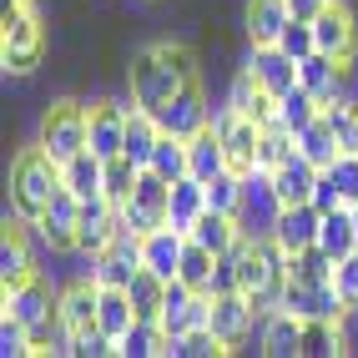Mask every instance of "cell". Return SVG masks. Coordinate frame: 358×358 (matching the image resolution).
Segmentation results:
<instances>
[{
  "instance_id": "obj_1",
  "label": "cell",
  "mask_w": 358,
  "mask_h": 358,
  "mask_svg": "<svg viewBox=\"0 0 358 358\" xmlns=\"http://www.w3.org/2000/svg\"><path fill=\"white\" fill-rule=\"evenodd\" d=\"M56 192H61V166L41 147L15 152V162H10V212H15V222L36 227Z\"/></svg>"
},
{
  "instance_id": "obj_2",
  "label": "cell",
  "mask_w": 358,
  "mask_h": 358,
  "mask_svg": "<svg viewBox=\"0 0 358 358\" xmlns=\"http://www.w3.org/2000/svg\"><path fill=\"white\" fill-rule=\"evenodd\" d=\"M36 147L51 157L56 166H66L76 152H86V147H91V106H81V101H56L51 111H45V122H41Z\"/></svg>"
},
{
  "instance_id": "obj_3",
  "label": "cell",
  "mask_w": 358,
  "mask_h": 358,
  "mask_svg": "<svg viewBox=\"0 0 358 358\" xmlns=\"http://www.w3.org/2000/svg\"><path fill=\"white\" fill-rule=\"evenodd\" d=\"M127 86H131V106H141V111H152V116H157V111H162L166 101H172L187 81H182L166 61H162L157 45H141V51H131Z\"/></svg>"
},
{
  "instance_id": "obj_4",
  "label": "cell",
  "mask_w": 358,
  "mask_h": 358,
  "mask_svg": "<svg viewBox=\"0 0 358 358\" xmlns=\"http://www.w3.org/2000/svg\"><path fill=\"white\" fill-rule=\"evenodd\" d=\"M41 51H45V31H41V20H36L31 6L20 10V15H10V20H0V66H6L10 76L36 71L41 66Z\"/></svg>"
},
{
  "instance_id": "obj_5",
  "label": "cell",
  "mask_w": 358,
  "mask_h": 358,
  "mask_svg": "<svg viewBox=\"0 0 358 358\" xmlns=\"http://www.w3.org/2000/svg\"><path fill=\"white\" fill-rule=\"evenodd\" d=\"M212 127H217L222 147H227L232 172L252 177V172H257V147H262V122H252V116H237L232 106H222V111H212Z\"/></svg>"
},
{
  "instance_id": "obj_6",
  "label": "cell",
  "mask_w": 358,
  "mask_h": 358,
  "mask_svg": "<svg viewBox=\"0 0 358 358\" xmlns=\"http://www.w3.org/2000/svg\"><path fill=\"white\" fill-rule=\"evenodd\" d=\"M257 323V308L248 303V293H212V318L207 328L217 333V343L232 353L237 343H248V333Z\"/></svg>"
},
{
  "instance_id": "obj_7",
  "label": "cell",
  "mask_w": 358,
  "mask_h": 358,
  "mask_svg": "<svg viewBox=\"0 0 358 358\" xmlns=\"http://www.w3.org/2000/svg\"><path fill=\"white\" fill-rule=\"evenodd\" d=\"M282 308H288V313H298V318H338V323H343V313H353L333 282H303V278H288Z\"/></svg>"
},
{
  "instance_id": "obj_8",
  "label": "cell",
  "mask_w": 358,
  "mask_h": 358,
  "mask_svg": "<svg viewBox=\"0 0 358 358\" xmlns=\"http://www.w3.org/2000/svg\"><path fill=\"white\" fill-rule=\"evenodd\" d=\"M313 41H318V51L323 56H333V61H353V51H358V26H353V15H348V6H338V0H328V6L313 15Z\"/></svg>"
},
{
  "instance_id": "obj_9",
  "label": "cell",
  "mask_w": 358,
  "mask_h": 358,
  "mask_svg": "<svg viewBox=\"0 0 358 358\" xmlns=\"http://www.w3.org/2000/svg\"><path fill=\"white\" fill-rule=\"evenodd\" d=\"M76 222H81V197L61 182V192L41 212L36 232H41V243H51V252H76Z\"/></svg>"
},
{
  "instance_id": "obj_10",
  "label": "cell",
  "mask_w": 358,
  "mask_h": 358,
  "mask_svg": "<svg viewBox=\"0 0 358 358\" xmlns=\"http://www.w3.org/2000/svg\"><path fill=\"white\" fill-rule=\"evenodd\" d=\"M136 273H141V237L136 232H116V243L101 257H91V278L101 288H131Z\"/></svg>"
},
{
  "instance_id": "obj_11",
  "label": "cell",
  "mask_w": 358,
  "mask_h": 358,
  "mask_svg": "<svg viewBox=\"0 0 358 358\" xmlns=\"http://www.w3.org/2000/svg\"><path fill=\"white\" fill-rule=\"evenodd\" d=\"M157 122H162V131H172V136H197L202 127H212V111H207V96H202V81H187L172 101H166L162 111H157Z\"/></svg>"
},
{
  "instance_id": "obj_12",
  "label": "cell",
  "mask_w": 358,
  "mask_h": 358,
  "mask_svg": "<svg viewBox=\"0 0 358 358\" xmlns=\"http://www.w3.org/2000/svg\"><path fill=\"white\" fill-rule=\"evenodd\" d=\"M248 71L257 76V86L268 91V96H288V91L298 86V61L282 51V45H252Z\"/></svg>"
},
{
  "instance_id": "obj_13",
  "label": "cell",
  "mask_w": 358,
  "mask_h": 358,
  "mask_svg": "<svg viewBox=\"0 0 358 358\" xmlns=\"http://www.w3.org/2000/svg\"><path fill=\"white\" fill-rule=\"evenodd\" d=\"M343 81H348V66H343V61H333V56H323V51H313V56H303V61H298V86H303V91H313L318 106L338 101V96H343Z\"/></svg>"
},
{
  "instance_id": "obj_14",
  "label": "cell",
  "mask_w": 358,
  "mask_h": 358,
  "mask_svg": "<svg viewBox=\"0 0 358 358\" xmlns=\"http://www.w3.org/2000/svg\"><path fill=\"white\" fill-rule=\"evenodd\" d=\"M182 252H187V232H177L172 222H162L157 232L141 237V268H152V273H157V278H166V282L177 278Z\"/></svg>"
},
{
  "instance_id": "obj_15",
  "label": "cell",
  "mask_w": 358,
  "mask_h": 358,
  "mask_svg": "<svg viewBox=\"0 0 358 358\" xmlns=\"http://www.w3.org/2000/svg\"><path fill=\"white\" fill-rule=\"evenodd\" d=\"M318 172L323 166H313L298 147H293V157L278 166V172H268L273 177V192H278V202L282 207H298V202H313V187H318Z\"/></svg>"
},
{
  "instance_id": "obj_16",
  "label": "cell",
  "mask_w": 358,
  "mask_h": 358,
  "mask_svg": "<svg viewBox=\"0 0 358 358\" xmlns=\"http://www.w3.org/2000/svg\"><path fill=\"white\" fill-rule=\"evenodd\" d=\"M96 308H101V282L96 278H81L71 288H61V323L71 328V338L96 328Z\"/></svg>"
},
{
  "instance_id": "obj_17",
  "label": "cell",
  "mask_w": 358,
  "mask_h": 358,
  "mask_svg": "<svg viewBox=\"0 0 358 358\" xmlns=\"http://www.w3.org/2000/svg\"><path fill=\"white\" fill-rule=\"evenodd\" d=\"M318 222H323V212L313 202H298V207H282L278 212V222H273V237L288 252H303V248H313L318 243Z\"/></svg>"
},
{
  "instance_id": "obj_18",
  "label": "cell",
  "mask_w": 358,
  "mask_h": 358,
  "mask_svg": "<svg viewBox=\"0 0 358 358\" xmlns=\"http://www.w3.org/2000/svg\"><path fill=\"white\" fill-rule=\"evenodd\" d=\"M127 106H116V101H96L91 106V152L96 157H122L127 147Z\"/></svg>"
},
{
  "instance_id": "obj_19",
  "label": "cell",
  "mask_w": 358,
  "mask_h": 358,
  "mask_svg": "<svg viewBox=\"0 0 358 358\" xmlns=\"http://www.w3.org/2000/svg\"><path fill=\"white\" fill-rule=\"evenodd\" d=\"M227 147H222V136L217 127H202L197 136H187V177H197V182H212L217 172H227Z\"/></svg>"
},
{
  "instance_id": "obj_20",
  "label": "cell",
  "mask_w": 358,
  "mask_h": 358,
  "mask_svg": "<svg viewBox=\"0 0 358 358\" xmlns=\"http://www.w3.org/2000/svg\"><path fill=\"white\" fill-rule=\"evenodd\" d=\"M227 106L237 111V116H252V122H262V127H273V116H278V96H268V91L257 86V76L243 66L232 76V91H227Z\"/></svg>"
},
{
  "instance_id": "obj_21",
  "label": "cell",
  "mask_w": 358,
  "mask_h": 358,
  "mask_svg": "<svg viewBox=\"0 0 358 358\" xmlns=\"http://www.w3.org/2000/svg\"><path fill=\"white\" fill-rule=\"evenodd\" d=\"M288 20H293L288 0H248V41L252 45H278Z\"/></svg>"
},
{
  "instance_id": "obj_22",
  "label": "cell",
  "mask_w": 358,
  "mask_h": 358,
  "mask_svg": "<svg viewBox=\"0 0 358 358\" xmlns=\"http://www.w3.org/2000/svg\"><path fill=\"white\" fill-rule=\"evenodd\" d=\"M192 243H202V248H212V252H227L232 243H243L248 237V227H243V217H232V212H217V207H207L202 217L192 222Z\"/></svg>"
},
{
  "instance_id": "obj_23",
  "label": "cell",
  "mask_w": 358,
  "mask_h": 358,
  "mask_svg": "<svg viewBox=\"0 0 358 358\" xmlns=\"http://www.w3.org/2000/svg\"><path fill=\"white\" fill-rule=\"evenodd\" d=\"M262 353H268V358L303 353V318L288 313V308H273V313L262 318Z\"/></svg>"
},
{
  "instance_id": "obj_24",
  "label": "cell",
  "mask_w": 358,
  "mask_h": 358,
  "mask_svg": "<svg viewBox=\"0 0 358 358\" xmlns=\"http://www.w3.org/2000/svg\"><path fill=\"white\" fill-rule=\"evenodd\" d=\"M207 212V182L197 177H177L172 182V202H166V222L177 232H192V222Z\"/></svg>"
},
{
  "instance_id": "obj_25",
  "label": "cell",
  "mask_w": 358,
  "mask_h": 358,
  "mask_svg": "<svg viewBox=\"0 0 358 358\" xmlns=\"http://www.w3.org/2000/svg\"><path fill=\"white\" fill-rule=\"evenodd\" d=\"M318 248L333 252V257L358 252V222H353V207H348V202L333 207V212H323V222H318Z\"/></svg>"
},
{
  "instance_id": "obj_26",
  "label": "cell",
  "mask_w": 358,
  "mask_h": 358,
  "mask_svg": "<svg viewBox=\"0 0 358 358\" xmlns=\"http://www.w3.org/2000/svg\"><path fill=\"white\" fill-rule=\"evenodd\" d=\"M26 278H36V257L26 248V232L20 227H6V248H0V288H20Z\"/></svg>"
},
{
  "instance_id": "obj_27",
  "label": "cell",
  "mask_w": 358,
  "mask_h": 358,
  "mask_svg": "<svg viewBox=\"0 0 358 358\" xmlns=\"http://www.w3.org/2000/svg\"><path fill=\"white\" fill-rule=\"evenodd\" d=\"M101 172H106V157H96V152L86 147V152H76V157L61 166V182L86 202V197H101Z\"/></svg>"
},
{
  "instance_id": "obj_28",
  "label": "cell",
  "mask_w": 358,
  "mask_h": 358,
  "mask_svg": "<svg viewBox=\"0 0 358 358\" xmlns=\"http://www.w3.org/2000/svg\"><path fill=\"white\" fill-rule=\"evenodd\" d=\"M157 136H162V122H157L152 111L131 106V116H127V147H122V157H131L136 166H147V162H152V152H157Z\"/></svg>"
},
{
  "instance_id": "obj_29",
  "label": "cell",
  "mask_w": 358,
  "mask_h": 358,
  "mask_svg": "<svg viewBox=\"0 0 358 358\" xmlns=\"http://www.w3.org/2000/svg\"><path fill=\"white\" fill-rule=\"evenodd\" d=\"M116 353L122 358H166V333L152 318H136L122 338H116Z\"/></svg>"
},
{
  "instance_id": "obj_30",
  "label": "cell",
  "mask_w": 358,
  "mask_h": 358,
  "mask_svg": "<svg viewBox=\"0 0 358 358\" xmlns=\"http://www.w3.org/2000/svg\"><path fill=\"white\" fill-rule=\"evenodd\" d=\"M318 116H323L318 96H313V91H303V86H293L288 96H278V116H273V122H278L282 131H293V136H298L308 122H318Z\"/></svg>"
},
{
  "instance_id": "obj_31",
  "label": "cell",
  "mask_w": 358,
  "mask_h": 358,
  "mask_svg": "<svg viewBox=\"0 0 358 358\" xmlns=\"http://www.w3.org/2000/svg\"><path fill=\"white\" fill-rule=\"evenodd\" d=\"M343 348H348V338H343L338 318H303V353L308 358H333Z\"/></svg>"
},
{
  "instance_id": "obj_32",
  "label": "cell",
  "mask_w": 358,
  "mask_h": 358,
  "mask_svg": "<svg viewBox=\"0 0 358 358\" xmlns=\"http://www.w3.org/2000/svg\"><path fill=\"white\" fill-rule=\"evenodd\" d=\"M293 141H298V152L313 162V166H333V162H338V152H343V147H338V136H333V127L323 122V116H318V122H308Z\"/></svg>"
},
{
  "instance_id": "obj_33",
  "label": "cell",
  "mask_w": 358,
  "mask_h": 358,
  "mask_svg": "<svg viewBox=\"0 0 358 358\" xmlns=\"http://www.w3.org/2000/svg\"><path fill=\"white\" fill-rule=\"evenodd\" d=\"M136 323V308H131V293L127 288H101V308H96V328L122 338V333Z\"/></svg>"
},
{
  "instance_id": "obj_34",
  "label": "cell",
  "mask_w": 358,
  "mask_h": 358,
  "mask_svg": "<svg viewBox=\"0 0 358 358\" xmlns=\"http://www.w3.org/2000/svg\"><path fill=\"white\" fill-rule=\"evenodd\" d=\"M212 273H217V252L187 237V252H182V268H177V278L187 282V288H197V293H212Z\"/></svg>"
},
{
  "instance_id": "obj_35",
  "label": "cell",
  "mask_w": 358,
  "mask_h": 358,
  "mask_svg": "<svg viewBox=\"0 0 358 358\" xmlns=\"http://www.w3.org/2000/svg\"><path fill=\"white\" fill-rule=\"evenodd\" d=\"M131 308H136V318H162V303H166V278H157L152 268H141L136 278H131Z\"/></svg>"
},
{
  "instance_id": "obj_36",
  "label": "cell",
  "mask_w": 358,
  "mask_h": 358,
  "mask_svg": "<svg viewBox=\"0 0 358 358\" xmlns=\"http://www.w3.org/2000/svg\"><path fill=\"white\" fill-rule=\"evenodd\" d=\"M136 177H141V166H136L131 157H106V172H101V197H106L111 207H122V202L131 197Z\"/></svg>"
},
{
  "instance_id": "obj_37",
  "label": "cell",
  "mask_w": 358,
  "mask_h": 358,
  "mask_svg": "<svg viewBox=\"0 0 358 358\" xmlns=\"http://www.w3.org/2000/svg\"><path fill=\"white\" fill-rule=\"evenodd\" d=\"M323 122L333 127V136H338V147H343V152H358V101L348 96V91H343L338 101H328V106H323Z\"/></svg>"
},
{
  "instance_id": "obj_38",
  "label": "cell",
  "mask_w": 358,
  "mask_h": 358,
  "mask_svg": "<svg viewBox=\"0 0 358 358\" xmlns=\"http://www.w3.org/2000/svg\"><path fill=\"white\" fill-rule=\"evenodd\" d=\"M152 172L157 177H166V182H177V177H187V141L182 136H172V131H162L157 136V152H152Z\"/></svg>"
},
{
  "instance_id": "obj_39",
  "label": "cell",
  "mask_w": 358,
  "mask_h": 358,
  "mask_svg": "<svg viewBox=\"0 0 358 358\" xmlns=\"http://www.w3.org/2000/svg\"><path fill=\"white\" fill-rule=\"evenodd\" d=\"M293 147H298V141H293V131H282L278 122H273V127H262V147H257V172H278V166H282V162L293 157Z\"/></svg>"
},
{
  "instance_id": "obj_40",
  "label": "cell",
  "mask_w": 358,
  "mask_h": 358,
  "mask_svg": "<svg viewBox=\"0 0 358 358\" xmlns=\"http://www.w3.org/2000/svg\"><path fill=\"white\" fill-rule=\"evenodd\" d=\"M293 278H303V282H333V268H338V257L333 252H323L318 243L313 248H303V252H293Z\"/></svg>"
},
{
  "instance_id": "obj_41",
  "label": "cell",
  "mask_w": 358,
  "mask_h": 358,
  "mask_svg": "<svg viewBox=\"0 0 358 358\" xmlns=\"http://www.w3.org/2000/svg\"><path fill=\"white\" fill-rule=\"evenodd\" d=\"M217 358V353H227L222 343H217V333L212 328H192V333H182V338H166V358Z\"/></svg>"
},
{
  "instance_id": "obj_42",
  "label": "cell",
  "mask_w": 358,
  "mask_h": 358,
  "mask_svg": "<svg viewBox=\"0 0 358 358\" xmlns=\"http://www.w3.org/2000/svg\"><path fill=\"white\" fill-rule=\"evenodd\" d=\"M0 353H6V358H31V353H36L31 328L20 323L15 313H6V318H0Z\"/></svg>"
},
{
  "instance_id": "obj_43",
  "label": "cell",
  "mask_w": 358,
  "mask_h": 358,
  "mask_svg": "<svg viewBox=\"0 0 358 358\" xmlns=\"http://www.w3.org/2000/svg\"><path fill=\"white\" fill-rule=\"evenodd\" d=\"M116 217H122V232H136V237H147V232H157L166 217H162V212H152V207H141V202H122V207H116Z\"/></svg>"
},
{
  "instance_id": "obj_44",
  "label": "cell",
  "mask_w": 358,
  "mask_h": 358,
  "mask_svg": "<svg viewBox=\"0 0 358 358\" xmlns=\"http://www.w3.org/2000/svg\"><path fill=\"white\" fill-rule=\"evenodd\" d=\"M282 51H288L293 61H303V56H313L318 51V41H313V20H288V31H282Z\"/></svg>"
},
{
  "instance_id": "obj_45",
  "label": "cell",
  "mask_w": 358,
  "mask_h": 358,
  "mask_svg": "<svg viewBox=\"0 0 358 358\" xmlns=\"http://www.w3.org/2000/svg\"><path fill=\"white\" fill-rule=\"evenodd\" d=\"M157 51H162V61L172 66L177 76H182V81H197V56L187 51L182 41H157Z\"/></svg>"
},
{
  "instance_id": "obj_46",
  "label": "cell",
  "mask_w": 358,
  "mask_h": 358,
  "mask_svg": "<svg viewBox=\"0 0 358 358\" xmlns=\"http://www.w3.org/2000/svg\"><path fill=\"white\" fill-rule=\"evenodd\" d=\"M71 353H81V358H106V353H116V338H111V333H101V328H86V333L71 338Z\"/></svg>"
},
{
  "instance_id": "obj_47",
  "label": "cell",
  "mask_w": 358,
  "mask_h": 358,
  "mask_svg": "<svg viewBox=\"0 0 358 358\" xmlns=\"http://www.w3.org/2000/svg\"><path fill=\"white\" fill-rule=\"evenodd\" d=\"M333 288L343 293V303H348V308H358V252L338 257V268H333Z\"/></svg>"
},
{
  "instance_id": "obj_48",
  "label": "cell",
  "mask_w": 358,
  "mask_h": 358,
  "mask_svg": "<svg viewBox=\"0 0 358 358\" xmlns=\"http://www.w3.org/2000/svg\"><path fill=\"white\" fill-rule=\"evenodd\" d=\"M343 187V202H358V152H338V162L328 166Z\"/></svg>"
},
{
  "instance_id": "obj_49",
  "label": "cell",
  "mask_w": 358,
  "mask_h": 358,
  "mask_svg": "<svg viewBox=\"0 0 358 358\" xmlns=\"http://www.w3.org/2000/svg\"><path fill=\"white\" fill-rule=\"evenodd\" d=\"M313 207H318V212H333V207H343V187H338V177H333L328 166L318 172V187H313Z\"/></svg>"
},
{
  "instance_id": "obj_50",
  "label": "cell",
  "mask_w": 358,
  "mask_h": 358,
  "mask_svg": "<svg viewBox=\"0 0 358 358\" xmlns=\"http://www.w3.org/2000/svg\"><path fill=\"white\" fill-rule=\"evenodd\" d=\"M328 6V0H288V10H293V20H313L318 10Z\"/></svg>"
},
{
  "instance_id": "obj_51",
  "label": "cell",
  "mask_w": 358,
  "mask_h": 358,
  "mask_svg": "<svg viewBox=\"0 0 358 358\" xmlns=\"http://www.w3.org/2000/svg\"><path fill=\"white\" fill-rule=\"evenodd\" d=\"M348 207H353V222H358V202H348Z\"/></svg>"
}]
</instances>
